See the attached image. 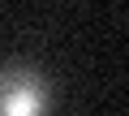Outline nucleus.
Masks as SVG:
<instances>
[{
    "label": "nucleus",
    "mask_w": 129,
    "mask_h": 116,
    "mask_svg": "<svg viewBox=\"0 0 129 116\" xmlns=\"http://www.w3.org/2000/svg\"><path fill=\"white\" fill-rule=\"evenodd\" d=\"M47 82L30 65H0V116H43L47 112Z\"/></svg>",
    "instance_id": "f257e3e1"
}]
</instances>
